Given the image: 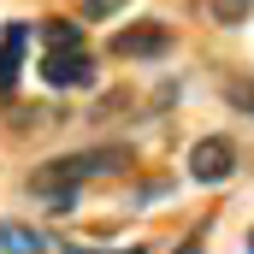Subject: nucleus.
<instances>
[{
	"instance_id": "1a4fd4ad",
	"label": "nucleus",
	"mask_w": 254,
	"mask_h": 254,
	"mask_svg": "<svg viewBox=\"0 0 254 254\" xmlns=\"http://www.w3.org/2000/svg\"><path fill=\"white\" fill-rule=\"evenodd\" d=\"M201 12H207V18H219L225 30L249 24V0H201Z\"/></svg>"
},
{
	"instance_id": "0eeeda50",
	"label": "nucleus",
	"mask_w": 254,
	"mask_h": 254,
	"mask_svg": "<svg viewBox=\"0 0 254 254\" xmlns=\"http://www.w3.org/2000/svg\"><path fill=\"white\" fill-rule=\"evenodd\" d=\"M42 48H48V54H65V48H89V42H83V30H77L71 18H48V24H42Z\"/></svg>"
},
{
	"instance_id": "f257e3e1",
	"label": "nucleus",
	"mask_w": 254,
	"mask_h": 254,
	"mask_svg": "<svg viewBox=\"0 0 254 254\" xmlns=\"http://www.w3.org/2000/svg\"><path fill=\"white\" fill-rule=\"evenodd\" d=\"M119 166H130V148H119V142L83 148V154H60V160H48V166L30 178V190L48 195V201H60V195H77L83 184H95V178H107V172H119Z\"/></svg>"
},
{
	"instance_id": "ddd939ff",
	"label": "nucleus",
	"mask_w": 254,
	"mask_h": 254,
	"mask_svg": "<svg viewBox=\"0 0 254 254\" xmlns=\"http://www.w3.org/2000/svg\"><path fill=\"white\" fill-rule=\"evenodd\" d=\"M249 254H254V231H249Z\"/></svg>"
},
{
	"instance_id": "423d86ee",
	"label": "nucleus",
	"mask_w": 254,
	"mask_h": 254,
	"mask_svg": "<svg viewBox=\"0 0 254 254\" xmlns=\"http://www.w3.org/2000/svg\"><path fill=\"white\" fill-rule=\"evenodd\" d=\"M0 254H48V237H42L36 225L6 219V225H0Z\"/></svg>"
},
{
	"instance_id": "39448f33",
	"label": "nucleus",
	"mask_w": 254,
	"mask_h": 254,
	"mask_svg": "<svg viewBox=\"0 0 254 254\" xmlns=\"http://www.w3.org/2000/svg\"><path fill=\"white\" fill-rule=\"evenodd\" d=\"M24 48H30V24H6L0 30V101L18 89V71H24Z\"/></svg>"
},
{
	"instance_id": "6e6552de",
	"label": "nucleus",
	"mask_w": 254,
	"mask_h": 254,
	"mask_svg": "<svg viewBox=\"0 0 254 254\" xmlns=\"http://www.w3.org/2000/svg\"><path fill=\"white\" fill-rule=\"evenodd\" d=\"M225 107H237V113H249V119H254V77H249V71L225 77Z\"/></svg>"
},
{
	"instance_id": "9d476101",
	"label": "nucleus",
	"mask_w": 254,
	"mask_h": 254,
	"mask_svg": "<svg viewBox=\"0 0 254 254\" xmlns=\"http://www.w3.org/2000/svg\"><path fill=\"white\" fill-rule=\"evenodd\" d=\"M119 6H130V0H77V12H83V24H101V18H113Z\"/></svg>"
},
{
	"instance_id": "9b49d317",
	"label": "nucleus",
	"mask_w": 254,
	"mask_h": 254,
	"mask_svg": "<svg viewBox=\"0 0 254 254\" xmlns=\"http://www.w3.org/2000/svg\"><path fill=\"white\" fill-rule=\"evenodd\" d=\"M65 254H148L142 243H130V249H65Z\"/></svg>"
},
{
	"instance_id": "20e7f679",
	"label": "nucleus",
	"mask_w": 254,
	"mask_h": 254,
	"mask_svg": "<svg viewBox=\"0 0 254 254\" xmlns=\"http://www.w3.org/2000/svg\"><path fill=\"white\" fill-rule=\"evenodd\" d=\"M42 83L48 89H89L95 83V54L89 48H65V54H42Z\"/></svg>"
},
{
	"instance_id": "f03ea898",
	"label": "nucleus",
	"mask_w": 254,
	"mask_h": 254,
	"mask_svg": "<svg viewBox=\"0 0 254 254\" xmlns=\"http://www.w3.org/2000/svg\"><path fill=\"white\" fill-rule=\"evenodd\" d=\"M184 166H190V178L201 184V190H219V184L237 178V142H231V136H201Z\"/></svg>"
},
{
	"instance_id": "f8f14e48",
	"label": "nucleus",
	"mask_w": 254,
	"mask_h": 254,
	"mask_svg": "<svg viewBox=\"0 0 254 254\" xmlns=\"http://www.w3.org/2000/svg\"><path fill=\"white\" fill-rule=\"evenodd\" d=\"M172 254H207V249H201V237H190V243H178Z\"/></svg>"
},
{
	"instance_id": "7ed1b4c3",
	"label": "nucleus",
	"mask_w": 254,
	"mask_h": 254,
	"mask_svg": "<svg viewBox=\"0 0 254 254\" xmlns=\"http://www.w3.org/2000/svg\"><path fill=\"white\" fill-rule=\"evenodd\" d=\"M113 54H119V60H166V54H172V24H160V18L130 24V30L113 36Z\"/></svg>"
}]
</instances>
